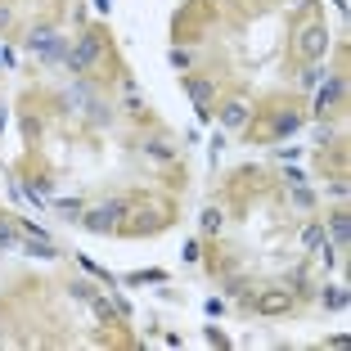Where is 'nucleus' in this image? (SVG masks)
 Masks as SVG:
<instances>
[{"label": "nucleus", "mask_w": 351, "mask_h": 351, "mask_svg": "<svg viewBox=\"0 0 351 351\" xmlns=\"http://www.w3.org/2000/svg\"><path fill=\"white\" fill-rule=\"evenodd\" d=\"M203 230L207 234H221V230H226V212H221V207H207L203 212Z\"/></svg>", "instance_id": "16"}, {"label": "nucleus", "mask_w": 351, "mask_h": 351, "mask_svg": "<svg viewBox=\"0 0 351 351\" xmlns=\"http://www.w3.org/2000/svg\"><path fill=\"white\" fill-rule=\"evenodd\" d=\"M298 50L306 54L311 63H320L324 54H329V27H324V23H306V27H302V41H298Z\"/></svg>", "instance_id": "5"}, {"label": "nucleus", "mask_w": 351, "mask_h": 351, "mask_svg": "<svg viewBox=\"0 0 351 351\" xmlns=\"http://www.w3.org/2000/svg\"><path fill=\"white\" fill-rule=\"evenodd\" d=\"M90 311H95V320H99V324H117V320H122V311L104 298V293H90Z\"/></svg>", "instance_id": "12"}, {"label": "nucleus", "mask_w": 351, "mask_h": 351, "mask_svg": "<svg viewBox=\"0 0 351 351\" xmlns=\"http://www.w3.org/2000/svg\"><path fill=\"white\" fill-rule=\"evenodd\" d=\"M99 59H104V32H99V27H86L82 36L68 45V54H63V68H68L73 77H90L95 68H99Z\"/></svg>", "instance_id": "1"}, {"label": "nucleus", "mask_w": 351, "mask_h": 351, "mask_svg": "<svg viewBox=\"0 0 351 351\" xmlns=\"http://www.w3.org/2000/svg\"><path fill=\"white\" fill-rule=\"evenodd\" d=\"M293 207H298V212H311V207H315V194L302 189V185H293Z\"/></svg>", "instance_id": "18"}, {"label": "nucleus", "mask_w": 351, "mask_h": 351, "mask_svg": "<svg viewBox=\"0 0 351 351\" xmlns=\"http://www.w3.org/2000/svg\"><path fill=\"white\" fill-rule=\"evenodd\" d=\"M289 293H306V270H302V266L289 270Z\"/></svg>", "instance_id": "21"}, {"label": "nucleus", "mask_w": 351, "mask_h": 351, "mask_svg": "<svg viewBox=\"0 0 351 351\" xmlns=\"http://www.w3.org/2000/svg\"><path fill=\"white\" fill-rule=\"evenodd\" d=\"M23 45H27V54H36V63H45V68L63 63V54H68V36H63L59 27H50V23L32 27L27 36H23Z\"/></svg>", "instance_id": "2"}, {"label": "nucleus", "mask_w": 351, "mask_h": 351, "mask_svg": "<svg viewBox=\"0 0 351 351\" xmlns=\"http://www.w3.org/2000/svg\"><path fill=\"white\" fill-rule=\"evenodd\" d=\"M86 117H90V126H108L113 122V108H108L104 99H90L86 104Z\"/></svg>", "instance_id": "13"}, {"label": "nucleus", "mask_w": 351, "mask_h": 351, "mask_svg": "<svg viewBox=\"0 0 351 351\" xmlns=\"http://www.w3.org/2000/svg\"><path fill=\"white\" fill-rule=\"evenodd\" d=\"M221 126H226V131H243V126L252 122V104L243 99V95H234V99H226L221 104Z\"/></svg>", "instance_id": "7"}, {"label": "nucleus", "mask_w": 351, "mask_h": 351, "mask_svg": "<svg viewBox=\"0 0 351 351\" xmlns=\"http://www.w3.org/2000/svg\"><path fill=\"white\" fill-rule=\"evenodd\" d=\"M329 234H333V243H338V248H347V234H351V221H347V212H333V221H329Z\"/></svg>", "instance_id": "14"}, {"label": "nucleus", "mask_w": 351, "mask_h": 351, "mask_svg": "<svg viewBox=\"0 0 351 351\" xmlns=\"http://www.w3.org/2000/svg\"><path fill=\"white\" fill-rule=\"evenodd\" d=\"M320 302H324L329 311H342V306H347V289H329V293H320Z\"/></svg>", "instance_id": "19"}, {"label": "nucleus", "mask_w": 351, "mask_h": 351, "mask_svg": "<svg viewBox=\"0 0 351 351\" xmlns=\"http://www.w3.org/2000/svg\"><path fill=\"white\" fill-rule=\"evenodd\" d=\"M198 257H203V248H198V239H189L185 243V261H198Z\"/></svg>", "instance_id": "26"}, {"label": "nucleus", "mask_w": 351, "mask_h": 351, "mask_svg": "<svg viewBox=\"0 0 351 351\" xmlns=\"http://www.w3.org/2000/svg\"><path fill=\"white\" fill-rule=\"evenodd\" d=\"M324 239H329V234H324V226H311L306 234H302V243H306V252H315V248L324 243Z\"/></svg>", "instance_id": "20"}, {"label": "nucleus", "mask_w": 351, "mask_h": 351, "mask_svg": "<svg viewBox=\"0 0 351 351\" xmlns=\"http://www.w3.org/2000/svg\"><path fill=\"white\" fill-rule=\"evenodd\" d=\"M135 212V198H104L99 207H86L82 212V226L90 230V234H108V230L122 226V217H131Z\"/></svg>", "instance_id": "3"}, {"label": "nucleus", "mask_w": 351, "mask_h": 351, "mask_svg": "<svg viewBox=\"0 0 351 351\" xmlns=\"http://www.w3.org/2000/svg\"><path fill=\"white\" fill-rule=\"evenodd\" d=\"M54 212H63L68 221H82V212H86V207L77 203V198H54Z\"/></svg>", "instance_id": "17"}, {"label": "nucleus", "mask_w": 351, "mask_h": 351, "mask_svg": "<svg viewBox=\"0 0 351 351\" xmlns=\"http://www.w3.org/2000/svg\"><path fill=\"white\" fill-rule=\"evenodd\" d=\"M68 293H73V298H82V302H90V284H82V279H77V284H73V289H68Z\"/></svg>", "instance_id": "24"}, {"label": "nucleus", "mask_w": 351, "mask_h": 351, "mask_svg": "<svg viewBox=\"0 0 351 351\" xmlns=\"http://www.w3.org/2000/svg\"><path fill=\"white\" fill-rule=\"evenodd\" d=\"M126 113H131V117H140V113H145V104H140V95H126Z\"/></svg>", "instance_id": "25"}, {"label": "nucleus", "mask_w": 351, "mask_h": 351, "mask_svg": "<svg viewBox=\"0 0 351 351\" xmlns=\"http://www.w3.org/2000/svg\"><path fill=\"white\" fill-rule=\"evenodd\" d=\"M19 243H23V239H19V230H14V221L0 212V248L10 252V248H19Z\"/></svg>", "instance_id": "15"}, {"label": "nucleus", "mask_w": 351, "mask_h": 351, "mask_svg": "<svg viewBox=\"0 0 351 351\" xmlns=\"http://www.w3.org/2000/svg\"><path fill=\"white\" fill-rule=\"evenodd\" d=\"M342 99H347V77H342V73H329V77H324V86H315V117L324 122L329 113H338Z\"/></svg>", "instance_id": "4"}, {"label": "nucleus", "mask_w": 351, "mask_h": 351, "mask_svg": "<svg viewBox=\"0 0 351 351\" xmlns=\"http://www.w3.org/2000/svg\"><path fill=\"white\" fill-rule=\"evenodd\" d=\"M320 77H324V68H306V73H302V86H306V90H315V86H320Z\"/></svg>", "instance_id": "23"}, {"label": "nucleus", "mask_w": 351, "mask_h": 351, "mask_svg": "<svg viewBox=\"0 0 351 351\" xmlns=\"http://www.w3.org/2000/svg\"><path fill=\"white\" fill-rule=\"evenodd\" d=\"M252 311L257 315H284V311H293V293L289 289H261V293H252Z\"/></svg>", "instance_id": "6"}, {"label": "nucleus", "mask_w": 351, "mask_h": 351, "mask_svg": "<svg viewBox=\"0 0 351 351\" xmlns=\"http://www.w3.org/2000/svg\"><path fill=\"white\" fill-rule=\"evenodd\" d=\"M140 149H145V154L154 158V162H176V154H180V149H176L171 140H167V135H154V140H145Z\"/></svg>", "instance_id": "11"}, {"label": "nucleus", "mask_w": 351, "mask_h": 351, "mask_svg": "<svg viewBox=\"0 0 351 351\" xmlns=\"http://www.w3.org/2000/svg\"><path fill=\"white\" fill-rule=\"evenodd\" d=\"M298 126H302V113H289V108H279V113L275 117H270V140H284V135H293V131H298Z\"/></svg>", "instance_id": "9"}, {"label": "nucleus", "mask_w": 351, "mask_h": 351, "mask_svg": "<svg viewBox=\"0 0 351 351\" xmlns=\"http://www.w3.org/2000/svg\"><path fill=\"white\" fill-rule=\"evenodd\" d=\"M167 59H171V68H180V73H185V68H189V50H180V45H176V50L167 54Z\"/></svg>", "instance_id": "22"}, {"label": "nucleus", "mask_w": 351, "mask_h": 351, "mask_svg": "<svg viewBox=\"0 0 351 351\" xmlns=\"http://www.w3.org/2000/svg\"><path fill=\"white\" fill-rule=\"evenodd\" d=\"M10 23H14V10H10V5H0V32L10 27Z\"/></svg>", "instance_id": "27"}, {"label": "nucleus", "mask_w": 351, "mask_h": 351, "mask_svg": "<svg viewBox=\"0 0 351 351\" xmlns=\"http://www.w3.org/2000/svg\"><path fill=\"white\" fill-rule=\"evenodd\" d=\"M90 86H86V77H77L73 86H68V95H63V104H68V113H86V104H90Z\"/></svg>", "instance_id": "10"}, {"label": "nucleus", "mask_w": 351, "mask_h": 351, "mask_svg": "<svg viewBox=\"0 0 351 351\" xmlns=\"http://www.w3.org/2000/svg\"><path fill=\"white\" fill-rule=\"evenodd\" d=\"M185 90L194 95V108H198V117H207V113H212V99H217V86H212V82H198V77H185Z\"/></svg>", "instance_id": "8"}]
</instances>
